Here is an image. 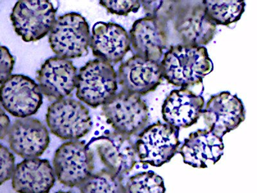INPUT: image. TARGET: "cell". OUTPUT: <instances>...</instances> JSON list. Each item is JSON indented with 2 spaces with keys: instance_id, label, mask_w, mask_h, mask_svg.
<instances>
[{
  "instance_id": "2",
  "label": "cell",
  "mask_w": 257,
  "mask_h": 193,
  "mask_svg": "<svg viewBox=\"0 0 257 193\" xmlns=\"http://www.w3.org/2000/svg\"><path fill=\"white\" fill-rule=\"evenodd\" d=\"M76 96L96 109L108 102L118 89L117 73L112 64L100 59L89 61L80 69L77 78Z\"/></svg>"
},
{
  "instance_id": "16",
  "label": "cell",
  "mask_w": 257,
  "mask_h": 193,
  "mask_svg": "<svg viewBox=\"0 0 257 193\" xmlns=\"http://www.w3.org/2000/svg\"><path fill=\"white\" fill-rule=\"evenodd\" d=\"M11 149L22 158H38L50 144L49 133L38 119L27 117L16 120L9 131Z\"/></svg>"
},
{
  "instance_id": "9",
  "label": "cell",
  "mask_w": 257,
  "mask_h": 193,
  "mask_svg": "<svg viewBox=\"0 0 257 193\" xmlns=\"http://www.w3.org/2000/svg\"><path fill=\"white\" fill-rule=\"evenodd\" d=\"M55 174L68 187H77L92 175L93 154L84 142L72 141L62 144L54 159Z\"/></svg>"
},
{
  "instance_id": "13",
  "label": "cell",
  "mask_w": 257,
  "mask_h": 193,
  "mask_svg": "<svg viewBox=\"0 0 257 193\" xmlns=\"http://www.w3.org/2000/svg\"><path fill=\"white\" fill-rule=\"evenodd\" d=\"M77 70L69 59L50 57L37 72L41 93L50 100L70 96L77 86Z\"/></svg>"
},
{
  "instance_id": "1",
  "label": "cell",
  "mask_w": 257,
  "mask_h": 193,
  "mask_svg": "<svg viewBox=\"0 0 257 193\" xmlns=\"http://www.w3.org/2000/svg\"><path fill=\"white\" fill-rule=\"evenodd\" d=\"M160 65L163 77L169 83L187 88L200 84L213 69L206 47L183 44L172 45Z\"/></svg>"
},
{
  "instance_id": "25",
  "label": "cell",
  "mask_w": 257,
  "mask_h": 193,
  "mask_svg": "<svg viewBox=\"0 0 257 193\" xmlns=\"http://www.w3.org/2000/svg\"><path fill=\"white\" fill-rule=\"evenodd\" d=\"M100 4L109 13L120 16L137 13L141 6V1L137 0H101Z\"/></svg>"
},
{
  "instance_id": "28",
  "label": "cell",
  "mask_w": 257,
  "mask_h": 193,
  "mask_svg": "<svg viewBox=\"0 0 257 193\" xmlns=\"http://www.w3.org/2000/svg\"><path fill=\"white\" fill-rule=\"evenodd\" d=\"M10 128V119L0 107V140L4 139L8 135Z\"/></svg>"
},
{
  "instance_id": "23",
  "label": "cell",
  "mask_w": 257,
  "mask_h": 193,
  "mask_svg": "<svg viewBox=\"0 0 257 193\" xmlns=\"http://www.w3.org/2000/svg\"><path fill=\"white\" fill-rule=\"evenodd\" d=\"M164 179L153 171L131 177L124 185V193H165Z\"/></svg>"
},
{
  "instance_id": "11",
  "label": "cell",
  "mask_w": 257,
  "mask_h": 193,
  "mask_svg": "<svg viewBox=\"0 0 257 193\" xmlns=\"http://www.w3.org/2000/svg\"><path fill=\"white\" fill-rule=\"evenodd\" d=\"M128 35L134 55L160 63L168 42L167 22L146 16L133 24Z\"/></svg>"
},
{
  "instance_id": "10",
  "label": "cell",
  "mask_w": 257,
  "mask_h": 193,
  "mask_svg": "<svg viewBox=\"0 0 257 193\" xmlns=\"http://www.w3.org/2000/svg\"><path fill=\"white\" fill-rule=\"evenodd\" d=\"M0 104L13 116H33L43 104V94L34 80L24 75H11L0 86Z\"/></svg>"
},
{
  "instance_id": "27",
  "label": "cell",
  "mask_w": 257,
  "mask_h": 193,
  "mask_svg": "<svg viewBox=\"0 0 257 193\" xmlns=\"http://www.w3.org/2000/svg\"><path fill=\"white\" fill-rule=\"evenodd\" d=\"M15 63V58L8 48L0 46V84L11 76Z\"/></svg>"
},
{
  "instance_id": "14",
  "label": "cell",
  "mask_w": 257,
  "mask_h": 193,
  "mask_svg": "<svg viewBox=\"0 0 257 193\" xmlns=\"http://www.w3.org/2000/svg\"><path fill=\"white\" fill-rule=\"evenodd\" d=\"M163 79L160 63L136 55L121 63L117 73L122 90L140 96L155 90Z\"/></svg>"
},
{
  "instance_id": "3",
  "label": "cell",
  "mask_w": 257,
  "mask_h": 193,
  "mask_svg": "<svg viewBox=\"0 0 257 193\" xmlns=\"http://www.w3.org/2000/svg\"><path fill=\"white\" fill-rule=\"evenodd\" d=\"M102 115L114 132L130 137L142 132L149 121L148 106L141 96L123 90L102 106Z\"/></svg>"
},
{
  "instance_id": "12",
  "label": "cell",
  "mask_w": 257,
  "mask_h": 193,
  "mask_svg": "<svg viewBox=\"0 0 257 193\" xmlns=\"http://www.w3.org/2000/svg\"><path fill=\"white\" fill-rule=\"evenodd\" d=\"M202 115L208 130L222 138L244 121L245 109L237 95L223 91L209 100Z\"/></svg>"
},
{
  "instance_id": "24",
  "label": "cell",
  "mask_w": 257,
  "mask_h": 193,
  "mask_svg": "<svg viewBox=\"0 0 257 193\" xmlns=\"http://www.w3.org/2000/svg\"><path fill=\"white\" fill-rule=\"evenodd\" d=\"M146 16L168 22L176 15L178 1H141Z\"/></svg>"
},
{
  "instance_id": "29",
  "label": "cell",
  "mask_w": 257,
  "mask_h": 193,
  "mask_svg": "<svg viewBox=\"0 0 257 193\" xmlns=\"http://www.w3.org/2000/svg\"><path fill=\"white\" fill-rule=\"evenodd\" d=\"M56 193H72V192H56Z\"/></svg>"
},
{
  "instance_id": "4",
  "label": "cell",
  "mask_w": 257,
  "mask_h": 193,
  "mask_svg": "<svg viewBox=\"0 0 257 193\" xmlns=\"http://www.w3.org/2000/svg\"><path fill=\"white\" fill-rule=\"evenodd\" d=\"M91 35L86 19L75 13L60 16L50 32V48L57 56L70 59L86 56Z\"/></svg>"
},
{
  "instance_id": "5",
  "label": "cell",
  "mask_w": 257,
  "mask_h": 193,
  "mask_svg": "<svg viewBox=\"0 0 257 193\" xmlns=\"http://www.w3.org/2000/svg\"><path fill=\"white\" fill-rule=\"evenodd\" d=\"M180 130L161 122L145 128L135 143L140 162L154 167H161L170 162L181 144Z\"/></svg>"
},
{
  "instance_id": "7",
  "label": "cell",
  "mask_w": 257,
  "mask_h": 193,
  "mask_svg": "<svg viewBox=\"0 0 257 193\" xmlns=\"http://www.w3.org/2000/svg\"><path fill=\"white\" fill-rule=\"evenodd\" d=\"M182 44L204 47L213 40L217 25L209 19L203 1H178L173 19Z\"/></svg>"
},
{
  "instance_id": "22",
  "label": "cell",
  "mask_w": 257,
  "mask_h": 193,
  "mask_svg": "<svg viewBox=\"0 0 257 193\" xmlns=\"http://www.w3.org/2000/svg\"><path fill=\"white\" fill-rule=\"evenodd\" d=\"M122 179L108 169H102L80 185V193H124Z\"/></svg>"
},
{
  "instance_id": "18",
  "label": "cell",
  "mask_w": 257,
  "mask_h": 193,
  "mask_svg": "<svg viewBox=\"0 0 257 193\" xmlns=\"http://www.w3.org/2000/svg\"><path fill=\"white\" fill-rule=\"evenodd\" d=\"M205 107V100L201 95L187 88L172 91L162 106L163 119L165 123L180 130L196 124Z\"/></svg>"
},
{
  "instance_id": "15",
  "label": "cell",
  "mask_w": 257,
  "mask_h": 193,
  "mask_svg": "<svg viewBox=\"0 0 257 193\" xmlns=\"http://www.w3.org/2000/svg\"><path fill=\"white\" fill-rule=\"evenodd\" d=\"M101 160L107 169L123 178L134 168L137 154L131 137L115 132L94 140Z\"/></svg>"
},
{
  "instance_id": "20",
  "label": "cell",
  "mask_w": 257,
  "mask_h": 193,
  "mask_svg": "<svg viewBox=\"0 0 257 193\" xmlns=\"http://www.w3.org/2000/svg\"><path fill=\"white\" fill-rule=\"evenodd\" d=\"M56 176L49 161L27 158L16 165L13 187L18 193H48L54 185Z\"/></svg>"
},
{
  "instance_id": "6",
  "label": "cell",
  "mask_w": 257,
  "mask_h": 193,
  "mask_svg": "<svg viewBox=\"0 0 257 193\" xmlns=\"http://www.w3.org/2000/svg\"><path fill=\"white\" fill-rule=\"evenodd\" d=\"M57 9L48 0H20L11 13L14 29L25 42L37 41L51 31Z\"/></svg>"
},
{
  "instance_id": "26",
  "label": "cell",
  "mask_w": 257,
  "mask_h": 193,
  "mask_svg": "<svg viewBox=\"0 0 257 193\" xmlns=\"http://www.w3.org/2000/svg\"><path fill=\"white\" fill-rule=\"evenodd\" d=\"M15 169V158L6 147L0 144V185L12 178Z\"/></svg>"
},
{
  "instance_id": "17",
  "label": "cell",
  "mask_w": 257,
  "mask_h": 193,
  "mask_svg": "<svg viewBox=\"0 0 257 193\" xmlns=\"http://www.w3.org/2000/svg\"><path fill=\"white\" fill-rule=\"evenodd\" d=\"M89 47L98 59L116 64L131 50L130 35L120 25L97 22L93 27Z\"/></svg>"
},
{
  "instance_id": "21",
  "label": "cell",
  "mask_w": 257,
  "mask_h": 193,
  "mask_svg": "<svg viewBox=\"0 0 257 193\" xmlns=\"http://www.w3.org/2000/svg\"><path fill=\"white\" fill-rule=\"evenodd\" d=\"M209 19L216 25L225 26L238 22L245 11L244 1L238 0H204Z\"/></svg>"
},
{
  "instance_id": "8",
  "label": "cell",
  "mask_w": 257,
  "mask_h": 193,
  "mask_svg": "<svg viewBox=\"0 0 257 193\" xmlns=\"http://www.w3.org/2000/svg\"><path fill=\"white\" fill-rule=\"evenodd\" d=\"M47 123L53 134L72 141L86 136L92 128L88 109L72 99L56 101L49 106Z\"/></svg>"
},
{
  "instance_id": "19",
  "label": "cell",
  "mask_w": 257,
  "mask_h": 193,
  "mask_svg": "<svg viewBox=\"0 0 257 193\" xmlns=\"http://www.w3.org/2000/svg\"><path fill=\"white\" fill-rule=\"evenodd\" d=\"M179 153L185 164L195 168H207L223 155L222 138L208 130H197L185 140Z\"/></svg>"
}]
</instances>
